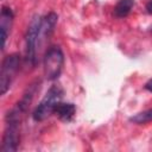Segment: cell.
<instances>
[{"mask_svg":"<svg viewBox=\"0 0 152 152\" xmlns=\"http://www.w3.org/2000/svg\"><path fill=\"white\" fill-rule=\"evenodd\" d=\"M44 74L49 81H55L59 77L63 65L64 55L59 46H51L44 55Z\"/></svg>","mask_w":152,"mask_h":152,"instance_id":"obj_2","label":"cell"},{"mask_svg":"<svg viewBox=\"0 0 152 152\" xmlns=\"http://www.w3.org/2000/svg\"><path fill=\"white\" fill-rule=\"evenodd\" d=\"M62 97H63V89L59 86L53 84L48 90V93L42 99V101L38 103V106L34 108V110L32 113L33 120L34 121H43L46 118H49L53 113L57 103L61 102Z\"/></svg>","mask_w":152,"mask_h":152,"instance_id":"obj_1","label":"cell"},{"mask_svg":"<svg viewBox=\"0 0 152 152\" xmlns=\"http://www.w3.org/2000/svg\"><path fill=\"white\" fill-rule=\"evenodd\" d=\"M13 24V12L10 7L4 6L0 14V28H1V38H2V49L6 45L7 37L11 32V27Z\"/></svg>","mask_w":152,"mask_h":152,"instance_id":"obj_6","label":"cell"},{"mask_svg":"<svg viewBox=\"0 0 152 152\" xmlns=\"http://www.w3.org/2000/svg\"><path fill=\"white\" fill-rule=\"evenodd\" d=\"M53 114H56L59 120H62L64 122H69V121H71L74 119V116L76 114V107H75L74 103L62 102L61 101L55 107Z\"/></svg>","mask_w":152,"mask_h":152,"instance_id":"obj_7","label":"cell"},{"mask_svg":"<svg viewBox=\"0 0 152 152\" xmlns=\"http://www.w3.org/2000/svg\"><path fill=\"white\" fill-rule=\"evenodd\" d=\"M20 64V58L17 53L8 55L5 57L2 61L1 65V72H0V89H1V95H5L6 91L10 89L11 83L19 69Z\"/></svg>","mask_w":152,"mask_h":152,"instance_id":"obj_4","label":"cell"},{"mask_svg":"<svg viewBox=\"0 0 152 152\" xmlns=\"http://www.w3.org/2000/svg\"><path fill=\"white\" fill-rule=\"evenodd\" d=\"M134 6V0H119L114 7V15L118 18L127 17Z\"/></svg>","mask_w":152,"mask_h":152,"instance_id":"obj_8","label":"cell"},{"mask_svg":"<svg viewBox=\"0 0 152 152\" xmlns=\"http://www.w3.org/2000/svg\"><path fill=\"white\" fill-rule=\"evenodd\" d=\"M146 11L147 13L152 14V0H148V2L146 4Z\"/></svg>","mask_w":152,"mask_h":152,"instance_id":"obj_11","label":"cell"},{"mask_svg":"<svg viewBox=\"0 0 152 152\" xmlns=\"http://www.w3.org/2000/svg\"><path fill=\"white\" fill-rule=\"evenodd\" d=\"M20 120L14 119H6V128L2 137L1 151L2 152H14L19 146V127Z\"/></svg>","mask_w":152,"mask_h":152,"instance_id":"obj_5","label":"cell"},{"mask_svg":"<svg viewBox=\"0 0 152 152\" xmlns=\"http://www.w3.org/2000/svg\"><path fill=\"white\" fill-rule=\"evenodd\" d=\"M129 121L137 125H144V124L152 122V108L134 114L133 116L129 118Z\"/></svg>","mask_w":152,"mask_h":152,"instance_id":"obj_9","label":"cell"},{"mask_svg":"<svg viewBox=\"0 0 152 152\" xmlns=\"http://www.w3.org/2000/svg\"><path fill=\"white\" fill-rule=\"evenodd\" d=\"M150 32H152V25L150 26Z\"/></svg>","mask_w":152,"mask_h":152,"instance_id":"obj_12","label":"cell"},{"mask_svg":"<svg viewBox=\"0 0 152 152\" xmlns=\"http://www.w3.org/2000/svg\"><path fill=\"white\" fill-rule=\"evenodd\" d=\"M40 24H42V17L36 15L31 20V23H30V25L27 27L26 37H25L26 61L31 65H34L36 64V61H37V50H38V46H39L38 37H39Z\"/></svg>","mask_w":152,"mask_h":152,"instance_id":"obj_3","label":"cell"},{"mask_svg":"<svg viewBox=\"0 0 152 152\" xmlns=\"http://www.w3.org/2000/svg\"><path fill=\"white\" fill-rule=\"evenodd\" d=\"M145 89L152 93V78H150V80H148V81L145 83Z\"/></svg>","mask_w":152,"mask_h":152,"instance_id":"obj_10","label":"cell"}]
</instances>
